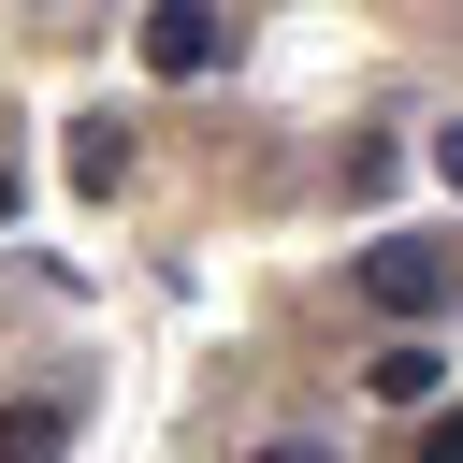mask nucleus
<instances>
[{"instance_id": "1", "label": "nucleus", "mask_w": 463, "mask_h": 463, "mask_svg": "<svg viewBox=\"0 0 463 463\" xmlns=\"http://www.w3.org/2000/svg\"><path fill=\"white\" fill-rule=\"evenodd\" d=\"M362 304L376 318H449L463 304V232H376L362 246Z\"/></svg>"}, {"instance_id": "2", "label": "nucleus", "mask_w": 463, "mask_h": 463, "mask_svg": "<svg viewBox=\"0 0 463 463\" xmlns=\"http://www.w3.org/2000/svg\"><path fill=\"white\" fill-rule=\"evenodd\" d=\"M217 58H232V14H217V0H145V72L188 87V72H217Z\"/></svg>"}, {"instance_id": "3", "label": "nucleus", "mask_w": 463, "mask_h": 463, "mask_svg": "<svg viewBox=\"0 0 463 463\" xmlns=\"http://www.w3.org/2000/svg\"><path fill=\"white\" fill-rule=\"evenodd\" d=\"M72 188H87V203L130 188V116H72Z\"/></svg>"}, {"instance_id": "4", "label": "nucleus", "mask_w": 463, "mask_h": 463, "mask_svg": "<svg viewBox=\"0 0 463 463\" xmlns=\"http://www.w3.org/2000/svg\"><path fill=\"white\" fill-rule=\"evenodd\" d=\"M362 391H376V405H434V391H449V347H376Z\"/></svg>"}, {"instance_id": "5", "label": "nucleus", "mask_w": 463, "mask_h": 463, "mask_svg": "<svg viewBox=\"0 0 463 463\" xmlns=\"http://www.w3.org/2000/svg\"><path fill=\"white\" fill-rule=\"evenodd\" d=\"M72 449V391H43V405H0V463H58Z\"/></svg>"}, {"instance_id": "6", "label": "nucleus", "mask_w": 463, "mask_h": 463, "mask_svg": "<svg viewBox=\"0 0 463 463\" xmlns=\"http://www.w3.org/2000/svg\"><path fill=\"white\" fill-rule=\"evenodd\" d=\"M420 463H463V405H449V420H434V434H420Z\"/></svg>"}, {"instance_id": "7", "label": "nucleus", "mask_w": 463, "mask_h": 463, "mask_svg": "<svg viewBox=\"0 0 463 463\" xmlns=\"http://www.w3.org/2000/svg\"><path fill=\"white\" fill-rule=\"evenodd\" d=\"M434 174H449V188H463V116H449V130H434Z\"/></svg>"}, {"instance_id": "8", "label": "nucleus", "mask_w": 463, "mask_h": 463, "mask_svg": "<svg viewBox=\"0 0 463 463\" xmlns=\"http://www.w3.org/2000/svg\"><path fill=\"white\" fill-rule=\"evenodd\" d=\"M260 463H333V449H318V434H275V449H260Z\"/></svg>"}, {"instance_id": "9", "label": "nucleus", "mask_w": 463, "mask_h": 463, "mask_svg": "<svg viewBox=\"0 0 463 463\" xmlns=\"http://www.w3.org/2000/svg\"><path fill=\"white\" fill-rule=\"evenodd\" d=\"M0 217H14V174H0Z\"/></svg>"}]
</instances>
